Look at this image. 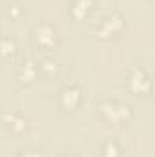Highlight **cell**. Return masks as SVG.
<instances>
[{"instance_id": "6da1fadb", "label": "cell", "mask_w": 155, "mask_h": 157, "mask_svg": "<svg viewBox=\"0 0 155 157\" xmlns=\"http://www.w3.org/2000/svg\"><path fill=\"white\" fill-rule=\"evenodd\" d=\"M78 99H80L78 90H66V91L62 93V104H64L66 108H70V110H73V108L77 106Z\"/></svg>"}]
</instances>
